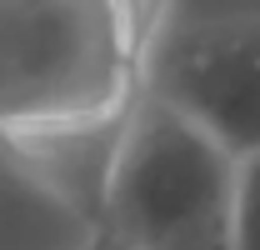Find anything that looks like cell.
<instances>
[{"label":"cell","instance_id":"3957f363","mask_svg":"<svg viewBox=\"0 0 260 250\" xmlns=\"http://www.w3.org/2000/svg\"><path fill=\"white\" fill-rule=\"evenodd\" d=\"M150 100L210 135L230 160L260 155V20H175L145 45Z\"/></svg>","mask_w":260,"mask_h":250},{"label":"cell","instance_id":"6da1fadb","mask_svg":"<svg viewBox=\"0 0 260 250\" xmlns=\"http://www.w3.org/2000/svg\"><path fill=\"white\" fill-rule=\"evenodd\" d=\"M105 0H10L0 10L5 130H75L130 110L145 30Z\"/></svg>","mask_w":260,"mask_h":250},{"label":"cell","instance_id":"5b68a950","mask_svg":"<svg viewBox=\"0 0 260 250\" xmlns=\"http://www.w3.org/2000/svg\"><path fill=\"white\" fill-rule=\"evenodd\" d=\"M5 250H95L105 225L45 185L30 165L5 155Z\"/></svg>","mask_w":260,"mask_h":250},{"label":"cell","instance_id":"277c9868","mask_svg":"<svg viewBox=\"0 0 260 250\" xmlns=\"http://www.w3.org/2000/svg\"><path fill=\"white\" fill-rule=\"evenodd\" d=\"M130 115L100 125H75V130H5V155L30 165L45 185H55L65 200H75L90 220H110V180H115V160L125 145Z\"/></svg>","mask_w":260,"mask_h":250},{"label":"cell","instance_id":"7a4b0ae2","mask_svg":"<svg viewBox=\"0 0 260 250\" xmlns=\"http://www.w3.org/2000/svg\"><path fill=\"white\" fill-rule=\"evenodd\" d=\"M240 160L155 100L135 105L110 180V230L130 250H235Z\"/></svg>","mask_w":260,"mask_h":250},{"label":"cell","instance_id":"8992f818","mask_svg":"<svg viewBox=\"0 0 260 250\" xmlns=\"http://www.w3.org/2000/svg\"><path fill=\"white\" fill-rule=\"evenodd\" d=\"M235 250H260V155L240 160V195H235Z\"/></svg>","mask_w":260,"mask_h":250},{"label":"cell","instance_id":"52a82bcc","mask_svg":"<svg viewBox=\"0 0 260 250\" xmlns=\"http://www.w3.org/2000/svg\"><path fill=\"white\" fill-rule=\"evenodd\" d=\"M95 250H130V245L115 235V230H110V225H105V235H100V245H95Z\"/></svg>","mask_w":260,"mask_h":250}]
</instances>
